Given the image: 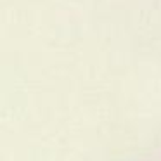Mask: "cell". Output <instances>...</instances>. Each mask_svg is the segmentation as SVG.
Returning a JSON list of instances; mask_svg holds the SVG:
<instances>
[]
</instances>
